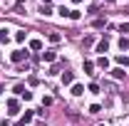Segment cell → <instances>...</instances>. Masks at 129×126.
I'll return each mask as SVG.
<instances>
[{
	"instance_id": "1",
	"label": "cell",
	"mask_w": 129,
	"mask_h": 126,
	"mask_svg": "<svg viewBox=\"0 0 129 126\" xmlns=\"http://www.w3.org/2000/svg\"><path fill=\"white\" fill-rule=\"evenodd\" d=\"M10 59H13L15 64H20V62H25V59H27V52H25V49H15V52L10 54Z\"/></svg>"
},
{
	"instance_id": "2",
	"label": "cell",
	"mask_w": 129,
	"mask_h": 126,
	"mask_svg": "<svg viewBox=\"0 0 129 126\" xmlns=\"http://www.w3.org/2000/svg\"><path fill=\"white\" fill-rule=\"evenodd\" d=\"M17 111H20V101H17V99H8V114L15 116Z\"/></svg>"
},
{
	"instance_id": "3",
	"label": "cell",
	"mask_w": 129,
	"mask_h": 126,
	"mask_svg": "<svg viewBox=\"0 0 129 126\" xmlns=\"http://www.w3.org/2000/svg\"><path fill=\"white\" fill-rule=\"evenodd\" d=\"M60 79H62V84L67 87V84H72V82H75V74H72V72H62V77H60Z\"/></svg>"
},
{
	"instance_id": "4",
	"label": "cell",
	"mask_w": 129,
	"mask_h": 126,
	"mask_svg": "<svg viewBox=\"0 0 129 126\" xmlns=\"http://www.w3.org/2000/svg\"><path fill=\"white\" fill-rule=\"evenodd\" d=\"M42 59H45V62H55V59H57V52H55V49H47V52L42 54Z\"/></svg>"
},
{
	"instance_id": "5",
	"label": "cell",
	"mask_w": 129,
	"mask_h": 126,
	"mask_svg": "<svg viewBox=\"0 0 129 126\" xmlns=\"http://www.w3.org/2000/svg\"><path fill=\"white\" fill-rule=\"evenodd\" d=\"M112 77L114 79H124V77H127V72H124L122 67H114V69H112Z\"/></svg>"
},
{
	"instance_id": "6",
	"label": "cell",
	"mask_w": 129,
	"mask_h": 126,
	"mask_svg": "<svg viewBox=\"0 0 129 126\" xmlns=\"http://www.w3.org/2000/svg\"><path fill=\"white\" fill-rule=\"evenodd\" d=\"M47 40L52 42V45H57V42H62V35H60V32H50V35H47Z\"/></svg>"
},
{
	"instance_id": "7",
	"label": "cell",
	"mask_w": 129,
	"mask_h": 126,
	"mask_svg": "<svg viewBox=\"0 0 129 126\" xmlns=\"http://www.w3.org/2000/svg\"><path fill=\"white\" fill-rule=\"evenodd\" d=\"M107 49H109V42H107V40H99V42H97V52H102V54H104Z\"/></svg>"
},
{
	"instance_id": "8",
	"label": "cell",
	"mask_w": 129,
	"mask_h": 126,
	"mask_svg": "<svg viewBox=\"0 0 129 126\" xmlns=\"http://www.w3.org/2000/svg\"><path fill=\"white\" fill-rule=\"evenodd\" d=\"M30 49L32 52H40L42 49V40H30Z\"/></svg>"
},
{
	"instance_id": "9",
	"label": "cell",
	"mask_w": 129,
	"mask_h": 126,
	"mask_svg": "<svg viewBox=\"0 0 129 126\" xmlns=\"http://www.w3.org/2000/svg\"><path fill=\"white\" fill-rule=\"evenodd\" d=\"M84 74H94V62L84 59Z\"/></svg>"
},
{
	"instance_id": "10",
	"label": "cell",
	"mask_w": 129,
	"mask_h": 126,
	"mask_svg": "<svg viewBox=\"0 0 129 126\" xmlns=\"http://www.w3.org/2000/svg\"><path fill=\"white\" fill-rule=\"evenodd\" d=\"M40 13H42L45 17H47V15H52V8H50V3H42V5H40Z\"/></svg>"
},
{
	"instance_id": "11",
	"label": "cell",
	"mask_w": 129,
	"mask_h": 126,
	"mask_svg": "<svg viewBox=\"0 0 129 126\" xmlns=\"http://www.w3.org/2000/svg\"><path fill=\"white\" fill-rule=\"evenodd\" d=\"M72 94H75V96H82V94H84V87H82V84H72Z\"/></svg>"
},
{
	"instance_id": "12",
	"label": "cell",
	"mask_w": 129,
	"mask_h": 126,
	"mask_svg": "<svg viewBox=\"0 0 129 126\" xmlns=\"http://www.w3.org/2000/svg\"><path fill=\"white\" fill-rule=\"evenodd\" d=\"M97 67H102V69H107V67H109V59H107V57L102 54V57L97 59Z\"/></svg>"
},
{
	"instance_id": "13",
	"label": "cell",
	"mask_w": 129,
	"mask_h": 126,
	"mask_svg": "<svg viewBox=\"0 0 129 126\" xmlns=\"http://www.w3.org/2000/svg\"><path fill=\"white\" fill-rule=\"evenodd\" d=\"M32 116H35V114H32V111H25V114H22V119H20V121H25V124H30V121H32Z\"/></svg>"
},
{
	"instance_id": "14",
	"label": "cell",
	"mask_w": 129,
	"mask_h": 126,
	"mask_svg": "<svg viewBox=\"0 0 129 126\" xmlns=\"http://www.w3.org/2000/svg\"><path fill=\"white\" fill-rule=\"evenodd\" d=\"M25 37H27V32H25V30L15 32V40H17V42H25Z\"/></svg>"
},
{
	"instance_id": "15",
	"label": "cell",
	"mask_w": 129,
	"mask_h": 126,
	"mask_svg": "<svg viewBox=\"0 0 129 126\" xmlns=\"http://www.w3.org/2000/svg\"><path fill=\"white\" fill-rule=\"evenodd\" d=\"M67 17H70V20H80L82 13H80V10H70V15H67Z\"/></svg>"
},
{
	"instance_id": "16",
	"label": "cell",
	"mask_w": 129,
	"mask_h": 126,
	"mask_svg": "<svg viewBox=\"0 0 129 126\" xmlns=\"http://www.w3.org/2000/svg\"><path fill=\"white\" fill-rule=\"evenodd\" d=\"M119 49H129V37H122L119 40Z\"/></svg>"
},
{
	"instance_id": "17",
	"label": "cell",
	"mask_w": 129,
	"mask_h": 126,
	"mask_svg": "<svg viewBox=\"0 0 129 126\" xmlns=\"http://www.w3.org/2000/svg\"><path fill=\"white\" fill-rule=\"evenodd\" d=\"M92 45H94V37L87 35V37H84V47H92Z\"/></svg>"
},
{
	"instance_id": "18",
	"label": "cell",
	"mask_w": 129,
	"mask_h": 126,
	"mask_svg": "<svg viewBox=\"0 0 129 126\" xmlns=\"http://www.w3.org/2000/svg\"><path fill=\"white\" fill-rule=\"evenodd\" d=\"M15 94H20V96L25 94V84H15Z\"/></svg>"
},
{
	"instance_id": "19",
	"label": "cell",
	"mask_w": 129,
	"mask_h": 126,
	"mask_svg": "<svg viewBox=\"0 0 129 126\" xmlns=\"http://www.w3.org/2000/svg\"><path fill=\"white\" fill-rule=\"evenodd\" d=\"M99 111H102L99 104H92V106H89V114H99Z\"/></svg>"
},
{
	"instance_id": "20",
	"label": "cell",
	"mask_w": 129,
	"mask_h": 126,
	"mask_svg": "<svg viewBox=\"0 0 129 126\" xmlns=\"http://www.w3.org/2000/svg\"><path fill=\"white\" fill-rule=\"evenodd\" d=\"M119 32H124V35H129V22H122V25H119Z\"/></svg>"
},
{
	"instance_id": "21",
	"label": "cell",
	"mask_w": 129,
	"mask_h": 126,
	"mask_svg": "<svg viewBox=\"0 0 129 126\" xmlns=\"http://www.w3.org/2000/svg\"><path fill=\"white\" fill-rule=\"evenodd\" d=\"M89 92H92V94H97V92H99V84H97V82H92V84H89Z\"/></svg>"
},
{
	"instance_id": "22",
	"label": "cell",
	"mask_w": 129,
	"mask_h": 126,
	"mask_svg": "<svg viewBox=\"0 0 129 126\" xmlns=\"http://www.w3.org/2000/svg\"><path fill=\"white\" fill-rule=\"evenodd\" d=\"M60 15L67 17V15H70V8H64V5H62V8H60Z\"/></svg>"
},
{
	"instance_id": "23",
	"label": "cell",
	"mask_w": 129,
	"mask_h": 126,
	"mask_svg": "<svg viewBox=\"0 0 129 126\" xmlns=\"http://www.w3.org/2000/svg\"><path fill=\"white\" fill-rule=\"evenodd\" d=\"M0 42H8V35H5V30H0Z\"/></svg>"
},
{
	"instance_id": "24",
	"label": "cell",
	"mask_w": 129,
	"mask_h": 126,
	"mask_svg": "<svg viewBox=\"0 0 129 126\" xmlns=\"http://www.w3.org/2000/svg\"><path fill=\"white\" fill-rule=\"evenodd\" d=\"M15 126H25V121H17V124H15Z\"/></svg>"
},
{
	"instance_id": "25",
	"label": "cell",
	"mask_w": 129,
	"mask_h": 126,
	"mask_svg": "<svg viewBox=\"0 0 129 126\" xmlns=\"http://www.w3.org/2000/svg\"><path fill=\"white\" fill-rule=\"evenodd\" d=\"M72 3H82V0H72Z\"/></svg>"
},
{
	"instance_id": "26",
	"label": "cell",
	"mask_w": 129,
	"mask_h": 126,
	"mask_svg": "<svg viewBox=\"0 0 129 126\" xmlns=\"http://www.w3.org/2000/svg\"><path fill=\"white\" fill-rule=\"evenodd\" d=\"M35 126H45V124H35Z\"/></svg>"
},
{
	"instance_id": "27",
	"label": "cell",
	"mask_w": 129,
	"mask_h": 126,
	"mask_svg": "<svg viewBox=\"0 0 129 126\" xmlns=\"http://www.w3.org/2000/svg\"><path fill=\"white\" fill-rule=\"evenodd\" d=\"M107 3H114V0H107Z\"/></svg>"
},
{
	"instance_id": "28",
	"label": "cell",
	"mask_w": 129,
	"mask_h": 126,
	"mask_svg": "<svg viewBox=\"0 0 129 126\" xmlns=\"http://www.w3.org/2000/svg\"><path fill=\"white\" fill-rule=\"evenodd\" d=\"M0 92H3V87H0Z\"/></svg>"
},
{
	"instance_id": "29",
	"label": "cell",
	"mask_w": 129,
	"mask_h": 126,
	"mask_svg": "<svg viewBox=\"0 0 129 126\" xmlns=\"http://www.w3.org/2000/svg\"><path fill=\"white\" fill-rule=\"evenodd\" d=\"M99 126H104V124H99Z\"/></svg>"
}]
</instances>
